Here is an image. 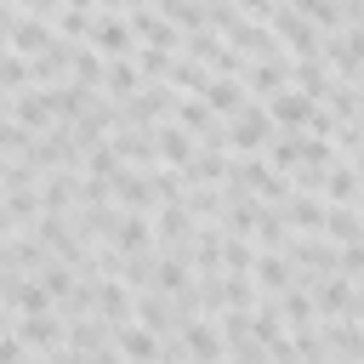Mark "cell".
Segmentation results:
<instances>
[{
    "label": "cell",
    "instance_id": "cell-17",
    "mask_svg": "<svg viewBox=\"0 0 364 364\" xmlns=\"http://www.w3.org/2000/svg\"><path fill=\"white\" fill-rule=\"evenodd\" d=\"M199 102H205L216 119H233V114H245L250 91H245V80H222V74H210V85L199 91Z\"/></svg>",
    "mask_w": 364,
    "mask_h": 364
},
{
    "label": "cell",
    "instance_id": "cell-26",
    "mask_svg": "<svg viewBox=\"0 0 364 364\" xmlns=\"http://www.w3.org/2000/svg\"><path fill=\"white\" fill-rule=\"evenodd\" d=\"M188 284H193V267H188V256H182V250H159V267H154V290L176 301Z\"/></svg>",
    "mask_w": 364,
    "mask_h": 364
},
{
    "label": "cell",
    "instance_id": "cell-8",
    "mask_svg": "<svg viewBox=\"0 0 364 364\" xmlns=\"http://www.w3.org/2000/svg\"><path fill=\"white\" fill-rule=\"evenodd\" d=\"M11 119H17L23 131H34V136H46V131L57 125V114H51V91H40V85H28V91H17V97H11Z\"/></svg>",
    "mask_w": 364,
    "mask_h": 364
},
{
    "label": "cell",
    "instance_id": "cell-2",
    "mask_svg": "<svg viewBox=\"0 0 364 364\" xmlns=\"http://www.w3.org/2000/svg\"><path fill=\"white\" fill-rule=\"evenodd\" d=\"M102 63H119V57H136V34H131V6H102L97 11V28L85 40Z\"/></svg>",
    "mask_w": 364,
    "mask_h": 364
},
{
    "label": "cell",
    "instance_id": "cell-28",
    "mask_svg": "<svg viewBox=\"0 0 364 364\" xmlns=\"http://www.w3.org/2000/svg\"><path fill=\"white\" fill-rule=\"evenodd\" d=\"M182 210L193 216V228H222V188H188Z\"/></svg>",
    "mask_w": 364,
    "mask_h": 364
},
{
    "label": "cell",
    "instance_id": "cell-1",
    "mask_svg": "<svg viewBox=\"0 0 364 364\" xmlns=\"http://www.w3.org/2000/svg\"><path fill=\"white\" fill-rule=\"evenodd\" d=\"M273 136H279V125H273V114L262 102H245V114L228 119V154L233 159H262L273 148Z\"/></svg>",
    "mask_w": 364,
    "mask_h": 364
},
{
    "label": "cell",
    "instance_id": "cell-41",
    "mask_svg": "<svg viewBox=\"0 0 364 364\" xmlns=\"http://www.w3.org/2000/svg\"><path fill=\"white\" fill-rule=\"evenodd\" d=\"M11 324H17V313H6V307H0V336H11Z\"/></svg>",
    "mask_w": 364,
    "mask_h": 364
},
{
    "label": "cell",
    "instance_id": "cell-3",
    "mask_svg": "<svg viewBox=\"0 0 364 364\" xmlns=\"http://www.w3.org/2000/svg\"><path fill=\"white\" fill-rule=\"evenodd\" d=\"M228 188H245V193L262 199V205H284V199H290V176H279V171L267 165V154H262V159H233Z\"/></svg>",
    "mask_w": 364,
    "mask_h": 364
},
{
    "label": "cell",
    "instance_id": "cell-9",
    "mask_svg": "<svg viewBox=\"0 0 364 364\" xmlns=\"http://www.w3.org/2000/svg\"><path fill=\"white\" fill-rule=\"evenodd\" d=\"M188 188H228V176H233V154L228 148H199L193 159H188Z\"/></svg>",
    "mask_w": 364,
    "mask_h": 364
},
{
    "label": "cell",
    "instance_id": "cell-22",
    "mask_svg": "<svg viewBox=\"0 0 364 364\" xmlns=\"http://www.w3.org/2000/svg\"><path fill=\"white\" fill-rule=\"evenodd\" d=\"M108 245H114L119 256H142V250H159V245H154V216H136V210H125Z\"/></svg>",
    "mask_w": 364,
    "mask_h": 364
},
{
    "label": "cell",
    "instance_id": "cell-38",
    "mask_svg": "<svg viewBox=\"0 0 364 364\" xmlns=\"http://www.w3.org/2000/svg\"><path fill=\"white\" fill-rule=\"evenodd\" d=\"M341 279H353V284L364 279V245H347L341 250Z\"/></svg>",
    "mask_w": 364,
    "mask_h": 364
},
{
    "label": "cell",
    "instance_id": "cell-40",
    "mask_svg": "<svg viewBox=\"0 0 364 364\" xmlns=\"http://www.w3.org/2000/svg\"><path fill=\"white\" fill-rule=\"evenodd\" d=\"M353 318L364 324V279H358V296H353Z\"/></svg>",
    "mask_w": 364,
    "mask_h": 364
},
{
    "label": "cell",
    "instance_id": "cell-13",
    "mask_svg": "<svg viewBox=\"0 0 364 364\" xmlns=\"http://www.w3.org/2000/svg\"><path fill=\"white\" fill-rule=\"evenodd\" d=\"M193 216L182 210V205H165V210H154V245L159 250H182L188 256V245H193Z\"/></svg>",
    "mask_w": 364,
    "mask_h": 364
},
{
    "label": "cell",
    "instance_id": "cell-21",
    "mask_svg": "<svg viewBox=\"0 0 364 364\" xmlns=\"http://www.w3.org/2000/svg\"><path fill=\"white\" fill-rule=\"evenodd\" d=\"M154 148H159V165H165V171H188V159L199 154V142H193V136L176 125V119L154 131Z\"/></svg>",
    "mask_w": 364,
    "mask_h": 364
},
{
    "label": "cell",
    "instance_id": "cell-23",
    "mask_svg": "<svg viewBox=\"0 0 364 364\" xmlns=\"http://www.w3.org/2000/svg\"><path fill=\"white\" fill-rule=\"evenodd\" d=\"M97 318H108L114 330L136 318V296L119 284V279H97Z\"/></svg>",
    "mask_w": 364,
    "mask_h": 364
},
{
    "label": "cell",
    "instance_id": "cell-24",
    "mask_svg": "<svg viewBox=\"0 0 364 364\" xmlns=\"http://www.w3.org/2000/svg\"><path fill=\"white\" fill-rule=\"evenodd\" d=\"M222 228H199L193 233V245H188V267H193V279H210V273H222Z\"/></svg>",
    "mask_w": 364,
    "mask_h": 364
},
{
    "label": "cell",
    "instance_id": "cell-16",
    "mask_svg": "<svg viewBox=\"0 0 364 364\" xmlns=\"http://www.w3.org/2000/svg\"><path fill=\"white\" fill-rule=\"evenodd\" d=\"M250 279H256V290L262 296H284V290H296V267H290V256L279 250H256V267H250Z\"/></svg>",
    "mask_w": 364,
    "mask_h": 364
},
{
    "label": "cell",
    "instance_id": "cell-10",
    "mask_svg": "<svg viewBox=\"0 0 364 364\" xmlns=\"http://www.w3.org/2000/svg\"><path fill=\"white\" fill-rule=\"evenodd\" d=\"M80 176H85V171H51V176L40 182L46 216H74V210H80Z\"/></svg>",
    "mask_w": 364,
    "mask_h": 364
},
{
    "label": "cell",
    "instance_id": "cell-43",
    "mask_svg": "<svg viewBox=\"0 0 364 364\" xmlns=\"http://www.w3.org/2000/svg\"><path fill=\"white\" fill-rule=\"evenodd\" d=\"M0 165H6V159H0Z\"/></svg>",
    "mask_w": 364,
    "mask_h": 364
},
{
    "label": "cell",
    "instance_id": "cell-30",
    "mask_svg": "<svg viewBox=\"0 0 364 364\" xmlns=\"http://www.w3.org/2000/svg\"><path fill=\"white\" fill-rule=\"evenodd\" d=\"M279 313H284V330H301V324H318V307H313V290H284L279 296Z\"/></svg>",
    "mask_w": 364,
    "mask_h": 364
},
{
    "label": "cell",
    "instance_id": "cell-42",
    "mask_svg": "<svg viewBox=\"0 0 364 364\" xmlns=\"http://www.w3.org/2000/svg\"><path fill=\"white\" fill-rule=\"evenodd\" d=\"M358 91H364V80H358Z\"/></svg>",
    "mask_w": 364,
    "mask_h": 364
},
{
    "label": "cell",
    "instance_id": "cell-11",
    "mask_svg": "<svg viewBox=\"0 0 364 364\" xmlns=\"http://www.w3.org/2000/svg\"><path fill=\"white\" fill-rule=\"evenodd\" d=\"M114 205L119 210H136V216H154L159 210V199H154V182H148V171H119L114 176Z\"/></svg>",
    "mask_w": 364,
    "mask_h": 364
},
{
    "label": "cell",
    "instance_id": "cell-19",
    "mask_svg": "<svg viewBox=\"0 0 364 364\" xmlns=\"http://www.w3.org/2000/svg\"><path fill=\"white\" fill-rule=\"evenodd\" d=\"M114 347H119L125 364H159V353H165V341L154 330H142V324H119L114 330Z\"/></svg>",
    "mask_w": 364,
    "mask_h": 364
},
{
    "label": "cell",
    "instance_id": "cell-39",
    "mask_svg": "<svg viewBox=\"0 0 364 364\" xmlns=\"http://www.w3.org/2000/svg\"><path fill=\"white\" fill-rule=\"evenodd\" d=\"M28 358H34V353H28L17 336H0V364H28Z\"/></svg>",
    "mask_w": 364,
    "mask_h": 364
},
{
    "label": "cell",
    "instance_id": "cell-7",
    "mask_svg": "<svg viewBox=\"0 0 364 364\" xmlns=\"http://www.w3.org/2000/svg\"><path fill=\"white\" fill-rule=\"evenodd\" d=\"M318 336L336 364H364V324L358 318H330V324H318Z\"/></svg>",
    "mask_w": 364,
    "mask_h": 364
},
{
    "label": "cell",
    "instance_id": "cell-4",
    "mask_svg": "<svg viewBox=\"0 0 364 364\" xmlns=\"http://www.w3.org/2000/svg\"><path fill=\"white\" fill-rule=\"evenodd\" d=\"M182 353H188V364H222V358H228L222 324H216V318H188V324H182Z\"/></svg>",
    "mask_w": 364,
    "mask_h": 364
},
{
    "label": "cell",
    "instance_id": "cell-14",
    "mask_svg": "<svg viewBox=\"0 0 364 364\" xmlns=\"http://www.w3.org/2000/svg\"><path fill=\"white\" fill-rule=\"evenodd\" d=\"M353 296H358V284L353 279H318L313 284V307H318V324H330V318H353Z\"/></svg>",
    "mask_w": 364,
    "mask_h": 364
},
{
    "label": "cell",
    "instance_id": "cell-29",
    "mask_svg": "<svg viewBox=\"0 0 364 364\" xmlns=\"http://www.w3.org/2000/svg\"><path fill=\"white\" fill-rule=\"evenodd\" d=\"M250 245H256V250H273V256H279V250L290 245V228H284V216H279V205H267V210H262V222H256V233H250Z\"/></svg>",
    "mask_w": 364,
    "mask_h": 364
},
{
    "label": "cell",
    "instance_id": "cell-27",
    "mask_svg": "<svg viewBox=\"0 0 364 364\" xmlns=\"http://www.w3.org/2000/svg\"><path fill=\"white\" fill-rule=\"evenodd\" d=\"M136 91H142L136 57H119V63H108V74H102V97H114V102H131Z\"/></svg>",
    "mask_w": 364,
    "mask_h": 364
},
{
    "label": "cell",
    "instance_id": "cell-12",
    "mask_svg": "<svg viewBox=\"0 0 364 364\" xmlns=\"http://www.w3.org/2000/svg\"><path fill=\"white\" fill-rule=\"evenodd\" d=\"M324 210H330L324 199H313V193H296V188H290V199L279 205L284 228H290V233H313V239H324Z\"/></svg>",
    "mask_w": 364,
    "mask_h": 364
},
{
    "label": "cell",
    "instance_id": "cell-44",
    "mask_svg": "<svg viewBox=\"0 0 364 364\" xmlns=\"http://www.w3.org/2000/svg\"><path fill=\"white\" fill-rule=\"evenodd\" d=\"M358 210H364V205H358Z\"/></svg>",
    "mask_w": 364,
    "mask_h": 364
},
{
    "label": "cell",
    "instance_id": "cell-18",
    "mask_svg": "<svg viewBox=\"0 0 364 364\" xmlns=\"http://www.w3.org/2000/svg\"><path fill=\"white\" fill-rule=\"evenodd\" d=\"M324 205H364V176L353 171V159H336L330 171H324Z\"/></svg>",
    "mask_w": 364,
    "mask_h": 364
},
{
    "label": "cell",
    "instance_id": "cell-36",
    "mask_svg": "<svg viewBox=\"0 0 364 364\" xmlns=\"http://www.w3.org/2000/svg\"><path fill=\"white\" fill-rule=\"evenodd\" d=\"M34 279L46 284V296H51V301H63V296H68V290L80 284V273H74V267H63V262H46V267H40Z\"/></svg>",
    "mask_w": 364,
    "mask_h": 364
},
{
    "label": "cell",
    "instance_id": "cell-34",
    "mask_svg": "<svg viewBox=\"0 0 364 364\" xmlns=\"http://www.w3.org/2000/svg\"><path fill=\"white\" fill-rule=\"evenodd\" d=\"M28 85H34V63H23L17 51H6V57H0V91L17 97V91H28Z\"/></svg>",
    "mask_w": 364,
    "mask_h": 364
},
{
    "label": "cell",
    "instance_id": "cell-15",
    "mask_svg": "<svg viewBox=\"0 0 364 364\" xmlns=\"http://www.w3.org/2000/svg\"><path fill=\"white\" fill-rule=\"evenodd\" d=\"M267 114H273V125H279V131H313L318 102H313V97H301V91H279V97L267 102Z\"/></svg>",
    "mask_w": 364,
    "mask_h": 364
},
{
    "label": "cell",
    "instance_id": "cell-37",
    "mask_svg": "<svg viewBox=\"0 0 364 364\" xmlns=\"http://www.w3.org/2000/svg\"><path fill=\"white\" fill-rule=\"evenodd\" d=\"M256 307H262L256 279H228V313H256Z\"/></svg>",
    "mask_w": 364,
    "mask_h": 364
},
{
    "label": "cell",
    "instance_id": "cell-33",
    "mask_svg": "<svg viewBox=\"0 0 364 364\" xmlns=\"http://www.w3.org/2000/svg\"><path fill=\"white\" fill-rule=\"evenodd\" d=\"M296 11H301V23H313L318 34H336V28H347L341 6H330V0H296Z\"/></svg>",
    "mask_w": 364,
    "mask_h": 364
},
{
    "label": "cell",
    "instance_id": "cell-31",
    "mask_svg": "<svg viewBox=\"0 0 364 364\" xmlns=\"http://www.w3.org/2000/svg\"><path fill=\"white\" fill-rule=\"evenodd\" d=\"M171 68H176V51H154V46L136 51V74H142V85H171Z\"/></svg>",
    "mask_w": 364,
    "mask_h": 364
},
{
    "label": "cell",
    "instance_id": "cell-20",
    "mask_svg": "<svg viewBox=\"0 0 364 364\" xmlns=\"http://www.w3.org/2000/svg\"><path fill=\"white\" fill-rule=\"evenodd\" d=\"M51 46H57V28H51V23H40V17H23V23L11 28V51H17L23 63H40Z\"/></svg>",
    "mask_w": 364,
    "mask_h": 364
},
{
    "label": "cell",
    "instance_id": "cell-35",
    "mask_svg": "<svg viewBox=\"0 0 364 364\" xmlns=\"http://www.w3.org/2000/svg\"><path fill=\"white\" fill-rule=\"evenodd\" d=\"M125 165H119V154L108 148V142H97V148H85V176H97V182H114Z\"/></svg>",
    "mask_w": 364,
    "mask_h": 364
},
{
    "label": "cell",
    "instance_id": "cell-5",
    "mask_svg": "<svg viewBox=\"0 0 364 364\" xmlns=\"http://www.w3.org/2000/svg\"><path fill=\"white\" fill-rule=\"evenodd\" d=\"M131 324H142V330H154L159 341H171V336H182V318H176V301L171 296H159V290H142L136 296V318Z\"/></svg>",
    "mask_w": 364,
    "mask_h": 364
},
{
    "label": "cell",
    "instance_id": "cell-25",
    "mask_svg": "<svg viewBox=\"0 0 364 364\" xmlns=\"http://www.w3.org/2000/svg\"><path fill=\"white\" fill-rule=\"evenodd\" d=\"M324 239H330L336 250L364 245V210H353V205H330V210H324Z\"/></svg>",
    "mask_w": 364,
    "mask_h": 364
},
{
    "label": "cell",
    "instance_id": "cell-32",
    "mask_svg": "<svg viewBox=\"0 0 364 364\" xmlns=\"http://www.w3.org/2000/svg\"><path fill=\"white\" fill-rule=\"evenodd\" d=\"M256 267V245L250 239H222V279H250Z\"/></svg>",
    "mask_w": 364,
    "mask_h": 364
},
{
    "label": "cell",
    "instance_id": "cell-6",
    "mask_svg": "<svg viewBox=\"0 0 364 364\" xmlns=\"http://www.w3.org/2000/svg\"><path fill=\"white\" fill-rule=\"evenodd\" d=\"M11 336H17L28 353H57V347L68 341V324H63L57 313H34V318H17Z\"/></svg>",
    "mask_w": 364,
    "mask_h": 364
}]
</instances>
